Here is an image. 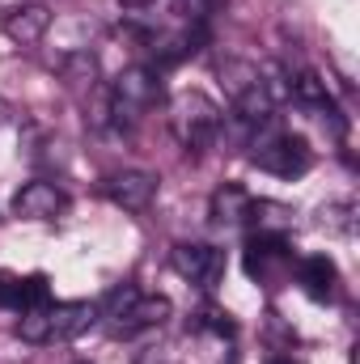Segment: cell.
Masks as SVG:
<instances>
[{
  "label": "cell",
  "instance_id": "1",
  "mask_svg": "<svg viewBox=\"0 0 360 364\" xmlns=\"http://www.w3.org/2000/svg\"><path fill=\"white\" fill-rule=\"evenodd\" d=\"M97 322V309L90 301H43L26 314H17V339L21 343H64L77 339Z\"/></svg>",
  "mask_w": 360,
  "mask_h": 364
},
{
  "label": "cell",
  "instance_id": "2",
  "mask_svg": "<svg viewBox=\"0 0 360 364\" xmlns=\"http://www.w3.org/2000/svg\"><path fill=\"white\" fill-rule=\"evenodd\" d=\"M170 314H174V305L166 296L140 292L136 284H123L119 292H110V301L102 309V326L110 339H136L144 331H157Z\"/></svg>",
  "mask_w": 360,
  "mask_h": 364
},
{
  "label": "cell",
  "instance_id": "3",
  "mask_svg": "<svg viewBox=\"0 0 360 364\" xmlns=\"http://www.w3.org/2000/svg\"><path fill=\"white\" fill-rule=\"evenodd\" d=\"M157 102H162V77H157V68L132 64L106 90V123H115L119 132H132Z\"/></svg>",
  "mask_w": 360,
  "mask_h": 364
},
{
  "label": "cell",
  "instance_id": "4",
  "mask_svg": "<svg viewBox=\"0 0 360 364\" xmlns=\"http://www.w3.org/2000/svg\"><path fill=\"white\" fill-rule=\"evenodd\" d=\"M166 123H170V136L179 140L186 153H203L216 144L221 127H225V114L221 106L199 90H186V93H174L170 106H166Z\"/></svg>",
  "mask_w": 360,
  "mask_h": 364
},
{
  "label": "cell",
  "instance_id": "5",
  "mask_svg": "<svg viewBox=\"0 0 360 364\" xmlns=\"http://www.w3.org/2000/svg\"><path fill=\"white\" fill-rule=\"evenodd\" d=\"M221 85H225L229 102H233V114H238L250 132H255L259 123H271L275 97H271L259 64H250V60H225V64H221Z\"/></svg>",
  "mask_w": 360,
  "mask_h": 364
},
{
  "label": "cell",
  "instance_id": "6",
  "mask_svg": "<svg viewBox=\"0 0 360 364\" xmlns=\"http://www.w3.org/2000/svg\"><path fill=\"white\" fill-rule=\"evenodd\" d=\"M250 161L259 170L275 174V178H301L314 166V153L301 136H292L275 123H259L255 136H250Z\"/></svg>",
  "mask_w": 360,
  "mask_h": 364
},
{
  "label": "cell",
  "instance_id": "7",
  "mask_svg": "<svg viewBox=\"0 0 360 364\" xmlns=\"http://www.w3.org/2000/svg\"><path fill=\"white\" fill-rule=\"evenodd\" d=\"M242 263H246V275H250L255 284L275 288V284H284V279L292 275L297 255H292V246L284 242V233H255V237L246 242Z\"/></svg>",
  "mask_w": 360,
  "mask_h": 364
},
{
  "label": "cell",
  "instance_id": "8",
  "mask_svg": "<svg viewBox=\"0 0 360 364\" xmlns=\"http://www.w3.org/2000/svg\"><path fill=\"white\" fill-rule=\"evenodd\" d=\"M170 267L195 288H216L225 275V250H216L208 242H179L170 250Z\"/></svg>",
  "mask_w": 360,
  "mask_h": 364
},
{
  "label": "cell",
  "instance_id": "9",
  "mask_svg": "<svg viewBox=\"0 0 360 364\" xmlns=\"http://www.w3.org/2000/svg\"><path fill=\"white\" fill-rule=\"evenodd\" d=\"M102 195H106L115 208H123V212H144V208L157 199V174H149V170H119V174H106Z\"/></svg>",
  "mask_w": 360,
  "mask_h": 364
},
{
  "label": "cell",
  "instance_id": "10",
  "mask_svg": "<svg viewBox=\"0 0 360 364\" xmlns=\"http://www.w3.org/2000/svg\"><path fill=\"white\" fill-rule=\"evenodd\" d=\"M13 212L26 216V220H60L68 212V195L47 178L26 182L17 195H13Z\"/></svg>",
  "mask_w": 360,
  "mask_h": 364
},
{
  "label": "cell",
  "instance_id": "11",
  "mask_svg": "<svg viewBox=\"0 0 360 364\" xmlns=\"http://www.w3.org/2000/svg\"><path fill=\"white\" fill-rule=\"evenodd\" d=\"M43 301H51V288H47V275L43 272H34V275L0 272V309L26 314V309H34Z\"/></svg>",
  "mask_w": 360,
  "mask_h": 364
},
{
  "label": "cell",
  "instance_id": "12",
  "mask_svg": "<svg viewBox=\"0 0 360 364\" xmlns=\"http://www.w3.org/2000/svg\"><path fill=\"white\" fill-rule=\"evenodd\" d=\"M297 284H301V292L309 296V301H331L335 296V284H339V272H335V263L327 259V255H305V259H297Z\"/></svg>",
  "mask_w": 360,
  "mask_h": 364
},
{
  "label": "cell",
  "instance_id": "13",
  "mask_svg": "<svg viewBox=\"0 0 360 364\" xmlns=\"http://www.w3.org/2000/svg\"><path fill=\"white\" fill-rule=\"evenodd\" d=\"M250 216H255V195L250 191H242L238 182L216 186V195H212V220L216 225L238 229V225H250Z\"/></svg>",
  "mask_w": 360,
  "mask_h": 364
},
{
  "label": "cell",
  "instance_id": "14",
  "mask_svg": "<svg viewBox=\"0 0 360 364\" xmlns=\"http://www.w3.org/2000/svg\"><path fill=\"white\" fill-rule=\"evenodd\" d=\"M47 26H51V13H47L43 4H21V9H9V13H4V34H9L17 47L43 43Z\"/></svg>",
  "mask_w": 360,
  "mask_h": 364
},
{
  "label": "cell",
  "instance_id": "15",
  "mask_svg": "<svg viewBox=\"0 0 360 364\" xmlns=\"http://www.w3.org/2000/svg\"><path fill=\"white\" fill-rule=\"evenodd\" d=\"M64 81H68L77 93L93 90V81H97V60H93L90 51H73V55H64Z\"/></svg>",
  "mask_w": 360,
  "mask_h": 364
},
{
  "label": "cell",
  "instance_id": "16",
  "mask_svg": "<svg viewBox=\"0 0 360 364\" xmlns=\"http://www.w3.org/2000/svg\"><path fill=\"white\" fill-rule=\"evenodd\" d=\"M352 203H327L322 208V225L327 229H335V233H352Z\"/></svg>",
  "mask_w": 360,
  "mask_h": 364
},
{
  "label": "cell",
  "instance_id": "17",
  "mask_svg": "<svg viewBox=\"0 0 360 364\" xmlns=\"http://www.w3.org/2000/svg\"><path fill=\"white\" fill-rule=\"evenodd\" d=\"M268 364H301V360H292V356H275V360H268Z\"/></svg>",
  "mask_w": 360,
  "mask_h": 364
},
{
  "label": "cell",
  "instance_id": "18",
  "mask_svg": "<svg viewBox=\"0 0 360 364\" xmlns=\"http://www.w3.org/2000/svg\"><path fill=\"white\" fill-rule=\"evenodd\" d=\"M119 4H149V0H119Z\"/></svg>",
  "mask_w": 360,
  "mask_h": 364
},
{
  "label": "cell",
  "instance_id": "19",
  "mask_svg": "<svg viewBox=\"0 0 360 364\" xmlns=\"http://www.w3.org/2000/svg\"><path fill=\"white\" fill-rule=\"evenodd\" d=\"M73 364H93V360H73Z\"/></svg>",
  "mask_w": 360,
  "mask_h": 364
}]
</instances>
